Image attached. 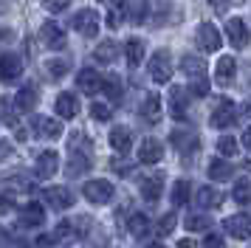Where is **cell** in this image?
<instances>
[{
	"mask_svg": "<svg viewBox=\"0 0 251 248\" xmlns=\"http://www.w3.org/2000/svg\"><path fill=\"white\" fill-rule=\"evenodd\" d=\"M150 76H152V82H158V85H167L172 79L170 51H155V54H152V59H150Z\"/></svg>",
	"mask_w": 251,
	"mask_h": 248,
	"instance_id": "1",
	"label": "cell"
},
{
	"mask_svg": "<svg viewBox=\"0 0 251 248\" xmlns=\"http://www.w3.org/2000/svg\"><path fill=\"white\" fill-rule=\"evenodd\" d=\"M82 195L88 198L91 203H96V206H104V203H110V198H113V183L110 180H88L85 186H82Z\"/></svg>",
	"mask_w": 251,
	"mask_h": 248,
	"instance_id": "2",
	"label": "cell"
},
{
	"mask_svg": "<svg viewBox=\"0 0 251 248\" xmlns=\"http://www.w3.org/2000/svg\"><path fill=\"white\" fill-rule=\"evenodd\" d=\"M195 40H198V48L201 51H220V45H223V40H220V31H217V25H212V23H201L198 25V31H195Z\"/></svg>",
	"mask_w": 251,
	"mask_h": 248,
	"instance_id": "3",
	"label": "cell"
},
{
	"mask_svg": "<svg viewBox=\"0 0 251 248\" xmlns=\"http://www.w3.org/2000/svg\"><path fill=\"white\" fill-rule=\"evenodd\" d=\"M71 25L82 37H96L99 34V14L93 9H82V11H76V17H71Z\"/></svg>",
	"mask_w": 251,
	"mask_h": 248,
	"instance_id": "4",
	"label": "cell"
},
{
	"mask_svg": "<svg viewBox=\"0 0 251 248\" xmlns=\"http://www.w3.org/2000/svg\"><path fill=\"white\" fill-rule=\"evenodd\" d=\"M138 192H141L144 200L155 203L161 198V192H164V175H161V172H150V175H144L141 183H138Z\"/></svg>",
	"mask_w": 251,
	"mask_h": 248,
	"instance_id": "5",
	"label": "cell"
},
{
	"mask_svg": "<svg viewBox=\"0 0 251 248\" xmlns=\"http://www.w3.org/2000/svg\"><path fill=\"white\" fill-rule=\"evenodd\" d=\"M226 34H228V43L234 45V48H246L249 45V25H246L243 17H228Z\"/></svg>",
	"mask_w": 251,
	"mask_h": 248,
	"instance_id": "6",
	"label": "cell"
},
{
	"mask_svg": "<svg viewBox=\"0 0 251 248\" xmlns=\"http://www.w3.org/2000/svg\"><path fill=\"white\" fill-rule=\"evenodd\" d=\"M57 169H59V152L43 149V152L37 155V164H34L37 178H51V175H57Z\"/></svg>",
	"mask_w": 251,
	"mask_h": 248,
	"instance_id": "7",
	"label": "cell"
},
{
	"mask_svg": "<svg viewBox=\"0 0 251 248\" xmlns=\"http://www.w3.org/2000/svg\"><path fill=\"white\" fill-rule=\"evenodd\" d=\"M20 76H23V59L17 54L0 56V79H3V82H17Z\"/></svg>",
	"mask_w": 251,
	"mask_h": 248,
	"instance_id": "8",
	"label": "cell"
},
{
	"mask_svg": "<svg viewBox=\"0 0 251 248\" xmlns=\"http://www.w3.org/2000/svg\"><path fill=\"white\" fill-rule=\"evenodd\" d=\"M40 40H43V45L46 48H54V51H59V48H65V31L59 28L57 23H43V28H40Z\"/></svg>",
	"mask_w": 251,
	"mask_h": 248,
	"instance_id": "9",
	"label": "cell"
},
{
	"mask_svg": "<svg viewBox=\"0 0 251 248\" xmlns=\"http://www.w3.org/2000/svg\"><path fill=\"white\" fill-rule=\"evenodd\" d=\"M14 110H20V113H31L40 104V90L34 88V85H25V88H20V93L14 96Z\"/></svg>",
	"mask_w": 251,
	"mask_h": 248,
	"instance_id": "10",
	"label": "cell"
},
{
	"mask_svg": "<svg viewBox=\"0 0 251 248\" xmlns=\"http://www.w3.org/2000/svg\"><path fill=\"white\" fill-rule=\"evenodd\" d=\"M46 203L51 209H59V212H65L74 206V195H71L65 186H48L46 189Z\"/></svg>",
	"mask_w": 251,
	"mask_h": 248,
	"instance_id": "11",
	"label": "cell"
},
{
	"mask_svg": "<svg viewBox=\"0 0 251 248\" xmlns=\"http://www.w3.org/2000/svg\"><path fill=\"white\" fill-rule=\"evenodd\" d=\"M234 119H237L234 104H231V101H220V104L215 107V113H212L209 124H212V127H217V130H226V127H231V124H234Z\"/></svg>",
	"mask_w": 251,
	"mask_h": 248,
	"instance_id": "12",
	"label": "cell"
},
{
	"mask_svg": "<svg viewBox=\"0 0 251 248\" xmlns=\"http://www.w3.org/2000/svg\"><path fill=\"white\" fill-rule=\"evenodd\" d=\"M161 158H164V144L158 138H144L138 147V161L141 164H158Z\"/></svg>",
	"mask_w": 251,
	"mask_h": 248,
	"instance_id": "13",
	"label": "cell"
},
{
	"mask_svg": "<svg viewBox=\"0 0 251 248\" xmlns=\"http://www.w3.org/2000/svg\"><path fill=\"white\" fill-rule=\"evenodd\" d=\"M226 231L234 240H249L251 237V220H249V214H231L226 220Z\"/></svg>",
	"mask_w": 251,
	"mask_h": 248,
	"instance_id": "14",
	"label": "cell"
},
{
	"mask_svg": "<svg viewBox=\"0 0 251 248\" xmlns=\"http://www.w3.org/2000/svg\"><path fill=\"white\" fill-rule=\"evenodd\" d=\"M170 110L175 119H183L186 116V110H189V90L181 88V85H175L170 90Z\"/></svg>",
	"mask_w": 251,
	"mask_h": 248,
	"instance_id": "15",
	"label": "cell"
},
{
	"mask_svg": "<svg viewBox=\"0 0 251 248\" xmlns=\"http://www.w3.org/2000/svg\"><path fill=\"white\" fill-rule=\"evenodd\" d=\"M76 85H79L82 93H88V96H96V93L102 90V76H99L93 68H85V71H79V76H76Z\"/></svg>",
	"mask_w": 251,
	"mask_h": 248,
	"instance_id": "16",
	"label": "cell"
},
{
	"mask_svg": "<svg viewBox=\"0 0 251 248\" xmlns=\"http://www.w3.org/2000/svg\"><path fill=\"white\" fill-rule=\"evenodd\" d=\"M234 74H237V62L231 56H220L215 65V82L217 85H231Z\"/></svg>",
	"mask_w": 251,
	"mask_h": 248,
	"instance_id": "17",
	"label": "cell"
},
{
	"mask_svg": "<svg viewBox=\"0 0 251 248\" xmlns=\"http://www.w3.org/2000/svg\"><path fill=\"white\" fill-rule=\"evenodd\" d=\"M110 147H113L119 155H127L130 147H133V133H130V127H116V130H110Z\"/></svg>",
	"mask_w": 251,
	"mask_h": 248,
	"instance_id": "18",
	"label": "cell"
},
{
	"mask_svg": "<svg viewBox=\"0 0 251 248\" xmlns=\"http://www.w3.org/2000/svg\"><path fill=\"white\" fill-rule=\"evenodd\" d=\"M54 107H57V116H59V119H74V116L79 113V99H76L74 93H59Z\"/></svg>",
	"mask_w": 251,
	"mask_h": 248,
	"instance_id": "19",
	"label": "cell"
},
{
	"mask_svg": "<svg viewBox=\"0 0 251 248\" xmlns=\"http://www.w3.org/2000/svg\"><path fill=\"white\" fill-rule=\"evenodd\" d=\"M234 175V167L228 164L226 158H212L209 161V178L217 180V183H223V180H231Z\"/></svg>",
	"mask_w": 251,
	"mask_h": 248,
	"instance_id": "20",
	"label": "cell"
},
{
	"mask_svg": "<svg viewBox=\"0 0 251 248\" xmlns=\"http://www.w3.org/2000/svg\"><path fill=\"white\" fill-rule=\"evenodd\" d=\"M172 144L178 147L181 152H195L201 147V138L192 133V130H175L172 133Z\"/></svg>",
	"mask_w": 251,
	"mask_h": 248,
	"instance_id": "21",
	"label": "cell"
},
{
	"mask_svg": "<svg viewBox=\"0 0 251 248\" xmlns=\"http://www.w3.org/2000/svg\"><path fill=\"white\" fill-rule=\"evenodd\" d=\"M54 243H59V246H74L76 240H79V234H76V228H74V223L71 220H62V223H57V228H54V237H51Z\"/></svg>",
	"mask_w": 251,
	"mask_h": 248,
	"instance_id": "22",
	"label": "cell"
},
{
	"mask_svg": "<svg viewBox=\"0 0 251 248\" xmlns=\"http://www.w3.org/2000/svg\"><path fill=\"white\" fill-rule=\"evenodd\" d=\"M116 56H119V43H113V40H102V43L96 45V51H93V59L102 62V65L116 62Z\"/></svg>",
	"mask_w": 251,
	"mask_h": 248,
	"instance_id": "23",
	"label": "cell"
},
{
	"mask_svg": "<svg viewBox=\"0 0 251 248\" xmlns=\"http://www.w3.org/2000/svg\"><path fill=\"white\" fill-rule=\"evenodd\" d=\"M181 71L186 74V76L201 79V76H206V62L201 59V56H195V54H183L181 56Z\"/></svg>",
	"mask_w": 251,
	"mask_h": 248,
	"instance_id": "24",
	"label": "cell"
},
{
	"mask_svg": "<svg viewBox=\"0 0 251 248\" xmlns=\"http://www.w3.org/2000/svg\"><path fill=\"white\" fill-rule=\"evenodd\" d=\"M34 127H37V135L40 138H59L62 135V124L57 122V119H37L34 122Z\"/></svg>",
	"mask_w": 251,
	"mask_h": 248,
	"instance_id": "25",
	"label": "cell"
},
{
	"mask_svg": "<svg viewBox=\"0 0 251 248\" xmlns=\"http://www.w3.org/2000/svg\"><path fill=\"white\" fill-rule=\"evenodd\" d=\"M20 220H23V225H40L46 220V209L40 203H28L20 209Z\"/></svg>",
	"mask_w": 251,
	"mask_h": 248,
	"instance_id": "26",
	"label": "cell"
},
{
	"mask_svg": "<svg viewBox=\"0 0 251 248\" xmlns=\"http://www.w3.org/2000/svg\"><path fill=\"white\" fill-rule=\"evenodd\" d=\"M223 203V195L217 189H212V186H201L198 189V206L201 209H217Z\"/></svg>",
	"mask_w": 251,
	"mask_h": 248,
	"instance_id": "27",
	"label": "cell"
},
{
	"mask_svg": "<svg viewBox=\"0 0 251 248\" xmlns=\"http://www.w3.org/2000/svg\"><path fill=\"white\" fill-rule=\"evenodd\" d=\"M161 113H164V107H161V96L158 93H150L147 99H144V107H141V116L147 119V122H158L161 119Z\"/></svg>",
	"mask_w": 251,
	"mask_h": 248,
	"instance_id": "28",
	"label": "cell"
},
{
	"mask_svg": "<svg viewBox=\"0 0 251 248\" xmlns=\"http://www.w3.org/2000/svg\"><path fill=\"white\" fill-rule=\"evenodd\" d=\"M88 169H91V158L85 155V152H71V158H68V175L71 178H79Z\"/></svg>",
	"mask_w": 251,
	"mask_h": 248,
	"instance_id": "29",
	"label": "cell"
},
{
	"mask_svg": "<svg viewBox=\"0 0 251 248\" xmlns=\"http://www.w3.org/2000/svg\"><path fill=\"white\" fill-rule=\"evenodd\" d=\"M144 43L141 40H127V45H125V54H127V62L130 65H141V59H144Z\"/></svg>",
	"mask_w": 251,
	"mask_h": 248,
	"instance_id": "30",
	"label": "cell"
},
{
	"mask_svg": "<svg viewBox=\"0 0 251 248\" xmlns=\"http://www.w3.org/2000/svg\"><path fill=\"white\" fill-rule=\"evenodd\" d=\"M127 17V3H110V9H107V25L110 28H119Z\"/></svg>",
	"mask_w": 251,
	"mask_h": 248,
	"instance_id": "31",
	"label": "cell"
},
{
	"mask_svg": "<svg viewBox=\"0 0 251 248\" xmlns=\"http://www.w3.org/2000/svg\"><path fill=\"white\" fill-rule=\"evenodd\" d=\"M130 234L133 237H147L150 234V217L147 214H133V217H130Z\"/></svg>",
	"mask_w": 251,
	"mask_h": 248,
	"instance_id": "32",
	"label": "cell"
},
{
	"mask_svg": "<svg viewBox=\"0 0 251 248\" xmlns=\"http://www.w3.org/2000/svg\"><path fill=\"white\" fill-rule=\"evenodd\" d=\"M102 90L110 96V99H122V93H125V88H122V79L119 76H107V79H102Z\"/></svg>",
	"mask_w": 251,
	"mask_h": 248,
	"instance_id": "33",
	"label": "cell"
},
{
	"mask_svg": "<svg viewBox=\"0 0 251 248\" xmlns=\"http://www.w3.org/2000/svg\"><path fill=\"white\" fill-rule=\"evenodd\" d=\"M217 152H220V158H234L240 152V147L231 135H223V138L217 141Z\"/></svg>",
	"mask_w": 251,
	"mask_h": 248,
	"instance_id": "34",
	"label": "cell"
},
{
	"mask_svg": "<svg viewBox=\"0 0 251 248\" xmlns=\"http://www.w3.org/2000/svg\"><path fill=\"white\" fill-rule=\"evenodd\" d=\"M189 200V183L186 180H175V186H172V203L175 206H186Z\"/></svg>",
	"mask_w": 251,
	"mask_h": 248,
	"instance_id": "35",
	"label": "cell"
},
{
	"mask_svg": "<svg viewBox=\"0 0 251 248\" xmlns=\"http://www.w3.org/2000/svg\"><path fill=\"white\" fill-rule=\"evenodd\" d=\"M0 122H6L9 127H17V110L9 99H0Z\"/></svg>",
	"mask_w": 251,
	"mask_h": 248,
	"instance_id": "36",
	"label": "cell"
},
{
	"mask_svg": "<svg viewBox=\"0 0 251 248\" xmlns=\"http://www.w3.org/2000/svg\"><path fill=\"white\" fill-rule=\"evenodd\" d=\"M46 71H48V76H54V79H62L65 74L71 71V65L65 62V59H51L46 65Z\"/></svg>",
	"mask_w": 251,
	"mask_h": 248,
	"instance_id": "37",
	"label": "cell"
},
{
	"mask_svg": "<svg viewBox=\"0 0 251 248\" xmlns=\"http://www.w3.org/2000/svg\"><path fill=\"white\" fill-rule=\"evenodd\" d=\"M231 198L240 203V206H246L249 203V178H240L234 183V192H231Z\"/></svg>",
	"mask_w": 251,
	"mask_h": 248,
	"instance_id": "38",
	"label": "cell"
},
{
	"mask_svg": "<svg viewBox=\"0 0 251 248\" xmlns=\"http://www.w3.org/2000/svg\"><path fill=\"white\" fill-rule=\"evenodd\" d=\"M91 116L96 119V122H110V116H113V110L104 104V101H93L91 104Z\"/></svg>",
	"mask_w": 251,
	"mask_h": 248,
	"instance_id": "39",
	"label": "cell"
},
{
	"mask_svg": "<svg viewBox=\"0 0 251 248\" xmlns=\"http://www.w3.org/2000/svg\"><path fill=\"white\" fill-rule=\"evenodd\" d=\"M209 217H203V214H192V217H186V228L189 231H206L209 228Z\"/></svg>",
	"mask_w": 251,
	"mask_h": 248,
	"instance_id": "40",
	"label": "cell"
},
{
	"mask_svg": "<svg viewBox=\"0 0 251 248\" xmlns=\"http://www.w3.org/2000/svg\"><path fill=\"white\" fill-rule=\"evenodd\" d=\"M127 11H130V9H127ZM130 14H133V23H144V20H147V14H150V3H147V0H136V6H133Z\"/></svg>",
	"mask_w": 251,
	"mask_h": 248,
	"instance_id": "41",
	"label": "cell"
},
{
	"mask_svg": "<svg viewBox=\"0 0 251 248\" xmlns=\"http://www.w3.org/2000/svg\"><path fill=\"white\" fill-rule=\"evenodd\" d=\"M175 225H178V217H175V214L170 212V214H164V217L158 220V231H161V234H170Z\"/></svg>",
	"mask_w": 251,
	"mask_h": 248,
	"instance_id": "42",
	"label": "cell"
},
{
	"mask_svg": "<svg viewBox=\"0 0 251 248\" xmlns=\"http://www.w3.org/2000/svg\"><path fill=\"white\" fill-rule=\"evenodd\" d=\"M43 6H46L48 11H54V14H59V11H65L71 6V0H43Z\"/></svg>",
	"mask_w": 251,
	"mask_h": 248,
	"instance_id": "43",
	"label": "cell"
},
{
	"mask_svg": "<svg viewBox=\"0 0 251 248\" xmlns=\"http://www.w3.org/2000/svg\"><path fill=\"white\" fill-rule=\"evenodd\" d=\"M203 248H226V243H223V237L220 234H209L203 240Z\"/></svg>",
	"mask_w": 251,
	"mask_h": 248,
	"instance_id": "44",
	"label": "cell"
},
{
	"mask_svg": "<svg viewBox=\"0 0 251 248\" xmlns=\"http://www.w3.org/2000/svg\"><path fill=\"white\" fill-rule=\"evenodd\" d=\"M110 167H113L116 172H122V178H127V175L133 172V167H130V164H125V161H119V158H113V164H110Z\"/></svg>",
	"mask_w": 251,
	"mask_h": 248,
	"instance_id": "45",
	"label": "cell"
},
{
	"mask_svg": "<svg viewBox=\"0 0 251 248\" xmlns=\"http://www.w3.org/2000/svg\"><path fill=\"white\" fill-rule=\"evenodd\" d=\"M14 209V198H9V195H0V214H9Z\"/></svg>",
	"mask_w": 251,
	"mask_h": 248,
	"instance_id": "46",
	"label": "cell"
},
{
	"mask_svg": "<svg viewBox=\"0 0 251 248\" xmlns=\"http://www.w3.org/2000/svg\"><path fill=\"white\" fill-rule=\"evenodd\" d=\"M34 248H57V246H54L51 234H40V237L34 240Z\"/></svg>",
	"mask_w": 251,
	"mask_h": 248,
	"instance_id": "47",
	"label": "cell"
},
{
	"mask_svg": "<svg viewBox=\"0 0 251 248\" xmlns=\"http://www.w3.org/2000/svg\"><path fill=\"white\" fill-rule=\"evenodd\" d=\"M192 93H195V96H206V93H209V82H203V79H201V82H195Z\"/></svg>",
	"mask_w": 251,
	"mask_h": 248,
	"instance_id": "48",
	"label": "cell"
},
{
	"mask_svg": "<svg viewBox=\"0 0 251 248\" xmlns=\"http://www.w3.org/2000/svg\"><path fill=\"white\" fill-rule=\"evenodd\" d=\"M209 3H212V9H215L217 14H223V11L228 9V0H209Z\"/></svg>",
	"mask_w": 251,
	"mask_h": 248,
	"instance_id": "49",
	"label": "cell"
},
{
	"mask_svg": "<svg viewBox=\"0 0 251 248\" xmlns=\"http://www.w3.org/2000/svg\"><path fill=\"white\" fill-rule=\"evenodd\" d=\"M9 155H12V144L3 138V141H0V161H3V158H9Z\"/></svg>",
	"mask_w": 251,
	"mask_h": 248,
	"instance_id": "50",
	"label": "cell"
},
{
	"mask_svg": "<svg viewBox=\"0 0 251 248\" xmlns=\"http://www.w3.org/2000/svg\"><path fill=\"white\" fill-rule=\"evenodd\" d=\"M0 248H9V234L0 228Z\"/></svg>",
	"mask_w": 251,
	"mask_h": 248,
	"instance_id": "51",
	"label": "cell"
},
{
	"mask_svg": "<svg viewBox=\"0 0 251 248\" xmlns=\"http://www.w3.org/2000/svg\"><path fill=\"white\" fill-rule=\"evenodd\" d=\"M181 248H195V240H189V237H183L181 243H178Z\"/></svg>",
	"mask_w": 251,
	"mask_h": 248,
	"instance_id": "52",
	"label": "cell"
},
{
	"mask_svg": "<svg viewBox=\"0 0 251 248\" xmlns=\"http://www.w3.org/2000/svg\"><path fill=\"white\" fill-rule=\"evenodd\" d=\"M243 147H246V149H249V147H251V133H249V130L243 133Z\"/></svg>",
	"mask_w": 251,
	"mask_h": 248,
	"instance_id": "53",
	"label": "cell"
},
{
	"mask_svg": "<svg viewBox=\"0 0 251 248\" xmlns=\"http://www.w3.org/2000/svg\"><path fill=\"white\" fill-rule=\"evenodd\" d=\"M150 248H164V243H152V246H150Z\"/></svg>",
	"mask_w": 251,
	"mask_h": 248,
	"instance_id": "54",
	"label": "cell"
},
{
	"mask_svg": "<svg viewBox=\"0 0 251 248\" xmlns=\"http://www.w3.org/2000/svg\"><path fill=\"white\" fill-rule=\"evenodd\" d=\"M99 3H110V0H99Z\"/></svg>",
	"mask_w": 251,
	"mask_h": 248,
	"instance_id": "55",
	"label": "cell"
}]
</instances>
